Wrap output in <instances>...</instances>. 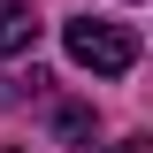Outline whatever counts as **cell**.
Here are the masks:
<instances>
[{"label":"cell","instance_id":"cell-1","mask_svg":"<svg viewBox=\"0 0 153 153\" xmlns=\"http://www.w3.org/2000/svg\"><path fill=\"white\" fill-rule=\"evenodd\" d=\"M61 46H69L76 69H92V76H130L138 69V31L130 23H107V16H69L61 23Z\"/></svg>","mask_w":153,"mask_h":153},{"label":"cell","instance_id":"cell-2","mask_svg":"<svg viewBox=\"0 0 153 153\" xmlns=\"http://www.w3.org/2000/svg\"><path fill=\"white\" fill-rule=\"evenodd\" d=\"M38 46V8L31 0H0V54H23Z\"/></svg>","mask_w":153,"mask_h":153},{"label":"cell","instance_id":"cell-3","mask_svg":"<svg viewBox=\"0 0 153 153\" xmlns=\"http://www.w3.org/2000/svg\"><path fill=\"white\" fill-rule=\"evenodd\" d=\"M54 130L69 138V146H84V138H92L100 123H92V107H61V115H54Z\"/></svg>","mask_w":153,"mask_h":153},{"label":"cell","instance_id":"cell-4","mask_svg":"<svg viewBox=\"0 0 153 153\" xmlns=\"http://www.w3.org/2000/svg\"><path fill=\"white\" fill-rule=\"evenodd\" d=\"M107 153H146V146H107Z\"/></svg>","mask_w":153,"mask_h":153},{"label":"cell","instance_id":"cell-5","mask_svg":"<svg viewBox=\"0 0 153 153\" xmlns=\"http://www.w3.org/2000/svg\"><path fill=\"white\" fill-rule=\"evenodd\" d=\"M0 153H16V146H0Z\"/></svg>","mask_w":153,"mask_h":153}]
</instances>
